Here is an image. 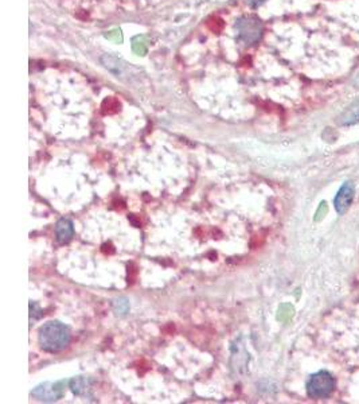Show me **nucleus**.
I'll use <instances>...</instances> for the list:
<instances>
[{"label": "nucleus", "instance_id": "nucleus-1", "mask_svg": "<svg viewBox=\"0 0 359 404\" xmlns=\"http://www.w3.org/2000/svg\"><path fill=\"white\" fill-rule=\"evenodd\" d=\"M71 330L57 321L45 324L39 330V344L44 351L50 354H58L68 348L71 342Z\"/></svg>", "mask_w": 359, "mask_h": 404}, {"label": "nucleus", "instance_id": "nucleus-2", "mask_svg": "<svg viewBox=\"0 0 359 404\" xmlns=\"http://www.w3.org/2000/svg\"><path fill=\"white\" fill-rule=\"evenodd\" d=\"M239 39L245 45L257 44L263 37L264 26L261 21L256 17H242L237 21Z\"/></svg>", "mask_w": 359, "mask_h": 404}, {"label": "nucleus", "instance_id": "nucleus-3", "mask_svg": "<svg viewBox=\"0 0 359 404\" xmlns=\"http://www.w3.org/2000/svg\"><path fill=\"white\" fill-rule=\"evenodd\" d=\"M335 387V380L331 374L320 371L310 378L307 383V392L311 398H327Z\"/></svg>", "mask_w": 359, "mask_h": 404}, {"label": "nucleus", "instance_id": "nucleus-4", "mask_svg": "<svg viewBox=\"0 0 359 404\" xmlns=\"http://www.w3.org/2000/svg\"><path fill=\"white\" fill-rule=\"evenodd\" d=\"M65 394V381L58 383H45L39 387H37L33 391V395L44 402H54L64 396Z\"/></svg>", "mask_w": 359, "mask_h": 404}, {"label": "nucleus", "instance_id": "nucleus-5", "mask_svg": "<svg viewBox=\"0 0 359 404\" xmlns=\"http://www.w3.org/2000/svg\"><path fill=\"white\" fill-rule=\"evenodd\" d=\"M354 199V186L350 182H346L335 197V209L339 214H343L347 208L351 205Z\"/></svg>", "mask_w": 359, "mask_h": 404}, {"label": "nucleus", "instance_id": "nucleus-6", "mask_svg": "<svg viewBox=\"0 0 359 404\" xmlns=\"http://www.w3.org/2000/svg\"><path fill=\"white\" fill-rule=\"evenodd\" d=\"M74 235V228H73V223L68 219H62L57 223V228H55V236L57 240L59 243H68Z\"/></svg>", "mask_w": 359, "mask_h": 404}, {"label": "nucleus", "instance_id": "nucleus-7", "mask_svg": "<svg viewBox=\"0 0 359 404\" xmlns=\"http://www.w3.org/2000/svg\"><path fill=\"white\" fill-rule=\"evenodd\" d=\"M359 123V100L356 101L340 118L339 125L342 126H353Z\"/></svg>", "mask_w": 359, "mask_h": 404}, {"label": "nucleus", "instance_id": "nucleus-8", "mask_svg": "<svg viewBox=\"0 0 359 404\" xmlns=\"http://www.w3.org/2000/svg\"><path fill=\"white\" fill-rule=\"evenodd\" d=\"M89 380L86 378H74V379L71 380V389L75 395H86L88 389H89Z\"/></svg>", "mask_w": 359, "mask_h": 404}, {"label": "nucleus", "instance_id": "nucleus-9", "mask_svg": "<svg viewBox=\"0 0 359 404\" xmlns=\"http://www.w3.org/2000/svg\"><path fill=\"white\" fill-rule=\"evenodd\" d=\"M115 309H116V311H118V314H125L127 311H128V309H129V304L127 301H118V302H115Z\"/></svg>", "mask_w": 359, "mask_h": 404}, {"label": "nucleus", "instance_id": "nucleus-10", "mask_svg": "<svg viewBox=\"0 0 359 404\" xmlns=\"http://www.w3.org/2000/svg\"><path fill=\"white\" fill-rule=\"evenodd\" d=\"M265 0H245V3L250 7H259L260 4H263Z\"/></svg>", "mask_w": 359, "mask_h": 404}, {"label": "nucleus", "instance_id": "nucleus-11", "mask_svg": "<svg viewBox=\"0 0 359 404\" xmlns=\"http://www.w3.org/2000/svg\"><path fill=\"white\" fill-rule=\"evenodd\" d=\"M354 85H356V86H359V73L357 75V77L354 78Z\"/></svg>", "mask_w": 359, "mask_h": 404}]
</instances>
